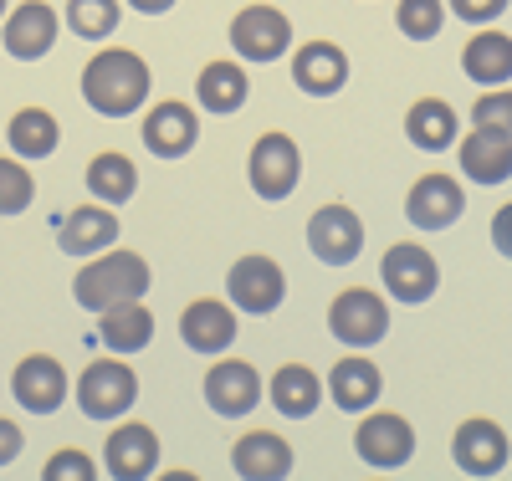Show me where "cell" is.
<instances>
[{"mask_svg": "<svg viewBox=\"0 0 512 481\" xmlns=\"http://www.w3.org/2000/svg\"><path fill=\"white\" fill-rule=\"evenodd\" d=\"M113 236H118L113 210H103V205H77L67 221H62V231H57V246H62L67 256H93V251L113 246Z\"/></svg>", "mask_w": 512, "mask_h": 481, "instance_id": "23", "label": "cell"}, {"mask_svg": "<svg viewBox=\"0 0 512 481\" xmlns=\"http://www.w3.org/2000/svg\"><path fill=\"white\" fill-rule=\"evenodd\" d=\"M231 47L251 62H277L292 47V21L277 6H246L231 21Z\"/></svg>", "mask_w": 512, "mask_h": 481, "instance_id": "7", "label": "cell"}, {"mask_svg": "<svg viewBox=\"0 0 512 481\" xmlns=\"http://www.w3.org/2000/svg\"><path fill=\"white\" fill-rule=\"evenodd\" d=\"M128 6H134L139 16H164L169 6H175V0H128Z\"/></svg>", "mask_w": 512, "mask_h": 481, "instance_id": "39", "label": "cell"}, {"mask_svg": "<svg viewBox=\"0 0 512 481\" xmlns=\"http://www.w3.org/2000/svg\"><path fill=\"white\" fill-rule=\"evenodd\" d=\"M134 400H139V379L118 359H93L77 379V405L88 420H118Z\"/></svg>", "mask_w": 512, "mask_h": 481, "instance_id": "3", "label": "cell"}, {"mask_svg": "<svg viewBox=\"0 0 512 481\" xmlns=\"http://www.w3.org/2000/svg\"><path fill=\"white\" fill-rule=\"evenodd\" d=\"M297 169H303V154H297V144L287 134H262L251 149V190L262 200H287L297 190Z\"/></svg>", "mask_w": 512, "mask_h": 481, "instance_id": "5", "label": "cell"}, {"mask_svg": "<svg viewBox=\"0 0 512 481\" xmlns=\"http://www.w3.org/2000/svg\"><path fill=\"white\" fill-rule=\"evenodd\" d=\"M103 461H108V471L113 476H123V481H139V476H154V466H159V435L149 430V425H118L113 435H108V446H103Z\"/></svg>", "mask_w": 512, "mask_h": 481, "instance_id": "19", "label": "cell"}, {"mask_svg": "<svg viewBox=\"0 0 512 481\" xmlns=\"http://www.w3.org/2000/svg\"><path fill=\"white\" fill-rule=\"evenodd\" d=\"M492 246L512 261V205H502V210L492 215Z\"/></svg>", "mask_w": 512, "mask_h": 481, "instance_id": "37", "label": "cell"}, {"mask_svg": "<svg viewBox=\"0 0 512 481\" xmlns=\"http://www.w3.org/2000/svg\"><path fill=\"white\" fill-rule=\"evenodd\" d=\"M451 456L466 476H497L507 466V435L497 420H466L451 441Z\"/></svg>", "mask_w": 512, "mask_h": 481, "instance_id": "15", "label": "cell"}, {"mask_svg": "<svg viewBox=\"0 0 512 481\" xmlns=\"http://www.w3.org/2000/svg\"><path fill=\"white\" fill-rule=\"evenodd\" d=\"M88 190L103 200V205H123L128 195L139 190V169L128 154H98L88 164Z\"/></svg>", "mask_w": 512, "mask_h": 481, "instance_id": "30", "label": "cell"}, {"mask_svg": "<svg viewBox=\"0 0 512 481\" xmlns=\"http://www.w3.org/2000/svg\"><path fill=\"white\" fill-rule=\"evenodd\" d=\"M36 185H31V174L21 159H0V215H21L31 205Z\"/></svg>", "mask_w": 512, "mask_h": 481, "instance_id": "33", "label": "cell"}, {"mask_svg": "<svg viewBox=\"0 0 512 481\" xmlns=\"http://www.w3.org/2000/svg\"><path fill=\"white\" fill-rule=\"evenodd\" d=\"M0 16H6V0H0Z\"/></svg>", "mask_w": 512, "mask_h": 481, "instance_id": "40", "label": "cell"}, {"mask_svg": "<svg viewBox=\"0 0 512 481\" xmlns=\"http://www.w3.org/2000/svg\"><path fill=\"white\" fill-rule=\"evenodd\" d=\"M379 389H384V379H379V369L369 364V359H338L333 364V374H328V395H333V405L338 410H349V415H359V410H369L374 400H379Z\"/></svg>", "mask_w": 512, "mask_h": 481, "instance_id": "22", "label": "cell"}, {"mask_svg": "<svg viewBox=\"0 0 512 481\" xmlns=\"http://www.w3.org/2000/svg\"><path fill=\"white\" fill-rule=\"evenodd\" d=\"M6 139H11V149L21 159H47L57 149V139H62V128H57V118L47 108H21L11 118V134Z\"/></svg>", "mask_w": 512, "mask_h": 481, "instance_id": "29", "label": "cell"}, {"mask_svg": "<svg viewBox=\"0 0 512 481\" xmlns=\"http://www.w3.org/2000/svg\"><path fill=\"white\" fill-rule=\"evenodd\" d=\"M379 272H384V287H390L395 302H425L436 292V282H441L436 256L425 246H390L384 261H379Z\"/></svg>", "mask_w": 512, "mask_h": 481, "instance_id": "11", "label": "cell"}, {"mask_svg": "<svg viewBox=\"0 0 512 481\" xmlns=\"http://www.w3.org/2000/svg\"><path fill=\"white\" fill-rule=\"evenodd\" d=\"M451 11L461 21H472V26H487V21H497L507 11V0H451Z\"/></svg>", "mask_w": 512, "mask_h": 481, "instance_id": "36", "label": "cell"}, {"mask_svg": "<svg viewBox=\"0 0 512 481\" xmlns=\"http://www.w3.org/2000/svg\"><path fill=\"white\" fill-rule=\"evenodd\" d=\"M98 338L113 348V354H134V348H144L154 338V313L144 308V302H113V308H103V323H98Z\"/></svg>", "mask_w": 512, "mask_h": 481, "instance_id": "24", "label": "cell"}, {"mask_svg": "<svg viewBox=\"0 0 512 481\" xmlns=\"http://www.w3.org/2000/svg\"><path fill=\"white\" fill-rule=\"evenodd\" d=\"M67 21L77 36L103 41V36H113V26L123 16H118V0H67Z\"/></svg>", "mask_w": 512, "mask_h": 481, "instance_id": "31", "label": "cell"}, {"mask_svg": "<svg viewBox=\"0 0 512 481\" xmlns=\"http://www.w3.org/2000/svg\"><path fill=\"white\" fill-rule=\"evenodd\" d=\"M292 82L303 87L313 98H328L338 87L349 82V57L344 47H333V41H308V47H297L292 57Z\"/></svg>", "mask_w": 512, "mask_h": 481, "instance_id": "18", "label": "cell"}, {"mask_svg": "<svg viewBox=\"0 0 512 481\" xmlns=\"http://www.w3.org/2000/svg\"><path fill=\"white\" fill-rule=\"evenodd\" d=\"M405 134H410L415 149H446V144L456 139V113H451V103H441V98H420V103H410V113H405Z\"/></svg>", "mask_w": 512, "mask_h": 481, "instance_id": "27", "label": "cell"}, {"mask_svg": "<svg viewBox=\"0 0 512 481\" xmlns=\"http://www.w3.org/2000/svg\"><path fill=\"white\" fill-rule=\"evenodd\" d=\"M200 139V123H195V108L190 103H154V113L144 118V149L159 154V159H180L190 154Z\"/></svg>", "mask_w": 512, "mask_h": 481, "instance_id": "14", "label": "cell"}, {"mask_svg": "<svg viewBox=\"0 0 512 481\" xmlns=\"http://www.w3.org/2000/svg\"><path fill=\"white\" fill-rule=\"evenodd\" d=\"M461 67H466V77L482 82V87L507 82L512 77V36H502V31L472 36V41H466V52H461Z\"/></svg>", "mask_w": 512, "mask_h": 481, "instance_id": "25", "label": "cell"}, {"mask_svg": "<svg viewBox=\"0 0 512 481\" xmlns=\"http://www.w3.org/2000/svg\"><path fill=\"white\" fill-rule=\"evenodd\" d=\"M472 123H477V128H497V134H512V93H487V98H477Z\"/></svg>", "mask_w": 512, "mask_h": 481, "instance_id": "34", "label": "cell"}, {"mask_svg": "<svg viewBox=\"0 0 512 481\" xmlns=\"http://www.w3.org/2000/svg\"><path fill=\"white\" fill-rule=\"evenodd\" d=\"M16 456H21V425H11L0 415V466H11Z\"/></svg>", "mask_w": 512, "mask_h": 481, "instance_id": "38", "label": "cell"}, {"mask_svg": "<svg viewBox=\"0 0 512 481\" xmlns=\"http://www.w3.org/2000/svg\"><path fill=\"white\" fill-rule=\"evenodd\" d=\"M195 98H200V108H210V113H236V108L246 103V72H241L236 62H210V67L200 72Z\"/></svg>", "mask_w": 512, "mask_h": 481, "instance_id": "28", "label": "cell"}, {"mask_svg": "<svg viewBox=\"0 0 512 481\" xmlns=\"http://www.w3.org/2000/svg\"><path fill=\"white\" fill-rule=\"evenodd\" d=\"M41 476H47V481H93L98 471H93V461L82 456V451H57Z\"/></svg>", "mask_w": 512, "mask_h": 481, "instance_id": "35", "label": "cell"}, {"mask_svg": "<svg viewBox=\"0 0 512 481\" xmlns=\"http://www.w3.org/2000/svg\"><path fill=\"white\" fill-rule=\"evenodd\" d=\"M461 169H466V180H477V185L512 180V134L477 128L472 139H461Z\"/></svg>", "mask_w": 512, "mask_h": 481, "instance_id": "21", "label": "cell"}, {"mask_svg": "<svg viewBox=\"0 0 512 481\" xmlns=\"http://www.w3.org/2000/svg\"><path fill=\"white\" fill-rule=\"evenodd\" d=\"M308 246H313L318 261H328V267H349V261L359 256V246H364L359 215H354L349 205H323V210H313Z\"/></svg>", "mask_w": 512, "mask_h": 481, "instance_id": "8", "label": "cell"}, {"mask_svg": "<svg viewBox=\"0 0 512 481\" xmlns=\"http://www.w3.org/2000/svg\"><path fill=\"white\" fill-rule=\"evenodd\" d=\"M82 98H88L103 118H128L144 98H149V67L139 52H98L82 72Z\"/></svg>", "mask_w": 512, "mask_h": 481, "instance_id": "1", "label": "cell"}, {"mask_svg": "<svg viewBox=\"0 0 512 481\" xmlns=\"http://www.w3.org/2000/svg\"><path fill=\"white\" fill-rule=\"evenodd\" d=\"M328 328H333L338 343L369 348V343H379L384 333H390V308L379 302V292H369V287H349V292H338V297H333Z\"/></svg>", "mask_w": 512, "mask_h": 481, "instance_id": "4", "label": "cell"}, {"mask_svg": "<svg viewBox=\"0 0 512 481\" xmlns=\"http://www.w3.org/2000/svg\"><path fill=\"white\" fill-rule=\"evenodd\" d=\"M144 292H149V261L139 251H108V256L88 261L72 282V297L88 313H103L113 302H134Z\"/></svg>", "mask_w": 512, "mask_h": 481, "instance_id": "2", "label": "cell"}, {"mask_svg": "<svg viewBox=\"0 0 512 481\" xmlns=\"http://www.w3.org/2000/svg\"><path fill=\"white\" fill-rule=\"evenodd\" d=\"M461 210H466V195H461V185L451 180V174H420V180L410 185V195H405V221L420 226V231L456 226Z\"/></svg>", "mask_w": 512, "mask_h": 481, "instance_id": "6", "label": "cell"}, {"mask_svg": "<svg viewBox=\"0 0 512 481\" xmlns=\"http://www.w3.org/2000/svg\"><path fill=\"white\" fill-rule=\"evenodd\" d=\"M354 446H359V461H369L374 471H395L415 456V430L405 415H369L354 430Z\"/></svg>", "mask_w": 512, "mask_h": 481, "instance_id": "9", "label": "cell"}, {"mask_svg": "<svg viewBox=\"0 0 512 481\" xmlns=\"http://www.w3.org/2000/svg\"><path fill=\"white\" fill-rule=\"evenodd\" d=\"M395 21H400V31H405L410 41H431V36H441L446 11H441V0H400Z\"/></svg>", "mask_w": 512, "mask_h": 481, "instance_id": "32", "label": "cell"}, {"mask_svg": "<svg viewBox=\"0 0 512 481\" xmlns=\"http://www.w3.org/2000/svg\"><path fill=\"white\" fill-rule=\"evenodd\" d=\"M11 395L31 410V415H52L62 400H67V369L52 359V354H31L16 364L11 374Z\"/></svg>", "mask_w": 512, "mask_h": 481, "instance_id": "13", "label": "cell"}, {"mask_svg": "<svg viewBox=\"0 0 512 481\" xmlns=\"http://www.w3.org/2000/svg\"><path fill=\"white\" fill-rule=\"evenodd\" d=\"M57 41V11L47 6V0H26V6H16L6 16V52L21 57V62H36L47 57Z\"/></svg>", "mask_w": 512, "mask_h": 481, "instance_id": "16", "label": "cell"}, {"mask_svg": "<svg viewBox=\"0 0 512 481\" xmlns=\"http://www.w3.org/2000/svg\"><path fill=\"white\" fill-rule=\"evenodd\" d=\"M180 338L195 348V354H221V348L236 338V313L216 297H195L180 313Z\"/></svg>", "mask_w": 512, "mask_h": 481, "instance_id": "20", "label": "cell"}, {"mask_svg": "<svg viewBox=\"0 0 512 481\" xmlns=\"http://www.w3.org/2000/svg\"><path fill=\"white\" fill-rule=\"evenodd\" d=\"M226 287H231V302L241 313H272L287 292V277L272 256H241L226 277Z\"/></svg>", "mask_w": 512, "mask_h": 481, "instance_id": "12", "label": "cell"}, {"mask_svg": "<svg viewBox=\"0 0 512 481\" xmlns=\"http://www.w3.org/2000/svg\"><path fill=\"white\" fill-rule=\"evenodd\" d=\"M256 400H262V374H256L246 359H221L205 374V405L216 415H226V420L251 415Z\"/></svg>", "mask_w": 512, "mask_h": 481, "instance_id": "10", "label": "cell"}, {"mask_svg": "<svg viewBox=\"0 0 512 481\" xmlns=\"http://www.w3.org/2000/svg\"><path fill=\"white\" fill-rule=\"evenodd\" d=\"M267 395H272V405H277L282 415L303 420V415H313V410H318V400H323V384H318V374H313L308 364H282Z\"/></svg>", "mask_w": 512, "mask_h": 481, "instance_id": "26", "label": "cell"}, {"mask_svg": "<svg viewBox=\"0 0 512 481\" xmlns=\"http://www.w3.org/2000/svg\"><path fill=\"white\" fill-rule=\"evenodd\" d=\"M231 466L246 481H282L292 471V446L277 430H246L236 441V451H231Z\"/></svg>", "mask_w": 512, "mask_h": 481, "instance_id": "17", "label": "cell"}]
</instances>
